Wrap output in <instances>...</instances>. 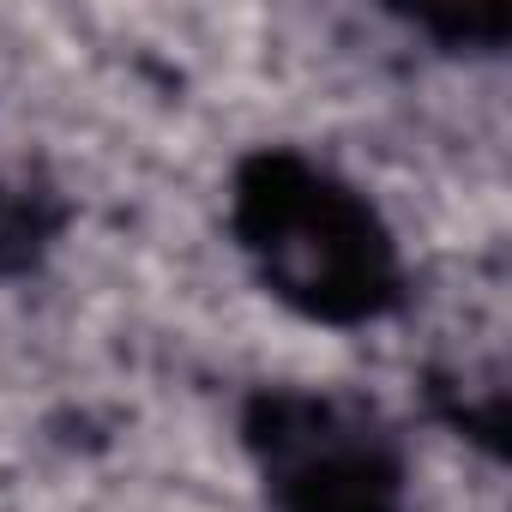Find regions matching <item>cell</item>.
<instances>
[{
	"label": "cell",
	"instance_id": "1",
	"mask_svg": "<svg viewBox=\"0 0 512 512\" xmlns=\"http://www.w3.org/2000/svg\"><path fill=\"white\" fill-rule=\"evenodd\" d=\"M247 235L266 278L308 314L356 320L392 296V247L374 211L314 169L266 163L260 181H247Z\"/></svg>",
	"mask_w": 512,
	"mask_h": 512
},
{
	"label": "cell",
	"instance_id": "2",
	"mask_svg": "<svg viewBox=\"0 0 512 512\" xmlns=\"http://www.w3.org/2000/svg\"><path fill=\"white\" fill-rule=\"evenodd\" d=\"M272 482L290 512H392V464L356 416L338 404L272 410Z\"/></svg>",
	"mask_w": 512,
	"mask_h": 512
}]
</instances>
